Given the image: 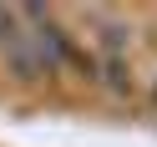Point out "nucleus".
<instances>
[{
    "label": "nucleus",
    "instance_id": "1",
    "mask_svg": "<svg viewBox=\"0 0 157 147\" xmlns=\"http://www.w3.org/2000/svg\"><path fill=\"white\" fill-rule=\"evenodd\" d=\"M152 102H157V76H152Z\"/></svg>",
    "mask_w": 157,
    "mask_h": 147
}]
</instances>
